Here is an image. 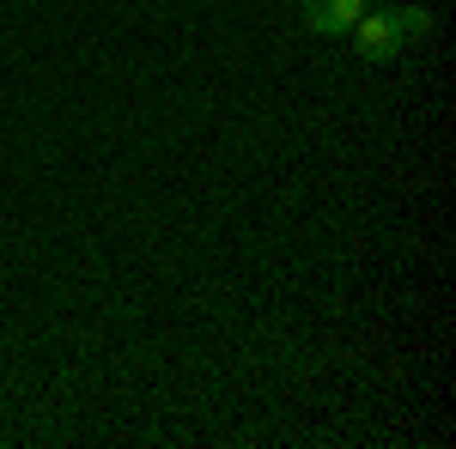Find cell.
Segmentation results:
<instances>
[{
    "instance_id": "6da1fadb",
    "label": "cell",
    "mask_w": 456,
    "mask_h": 449,
    "mask_svg": "<svg viewBox=\"0 0 456 449\" xmlns=\"http://www.w3.org/2000/svg\"><path fill=\"white\" fill-rule=\"evenodd\" d=\"M353 43H359L365 61H395V49H402V36H395V25H389V12H371V6L353 19Z\"/></svg>"
},
{
    "instance_id": "3957f363",
    "label": "cell",
    "mask_w": 456,
    "mask_h": 449,
    "mask_svg": "<svg viewBox=\"0 0 456 449\" xmlns=\"http://www.w3.org/2000/svg\"><path fill=\"white\" fill-rule=\"evenodd\" d=\"M389 25H395V36H432V12L426 6H389Z\"/></svg>"
},
{
    "instance_id": "7a4b0ae2",
    "label": "cell",
    "mask_w": 456,
    "mask_h": 449,
    "mask_svg": "<svg viewBox=\"0 0 456 449\" xmlns=\"http://www.w3.org/2000/svg\"><path fill=\"white\" fill-rule=\"evenodd\" d=\"M359 12H365V0H305V25L316 36H347Z\"/></svg>"
}]
</instances>
